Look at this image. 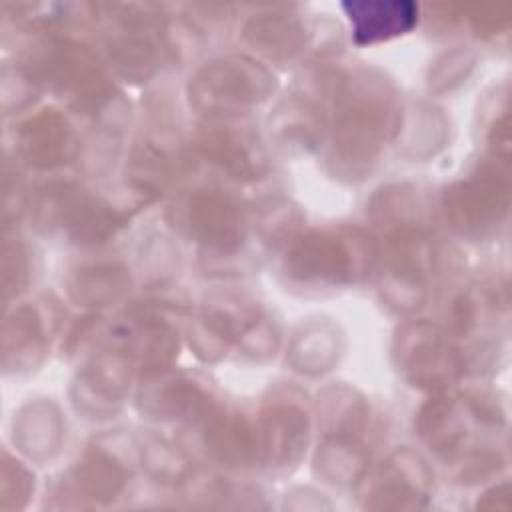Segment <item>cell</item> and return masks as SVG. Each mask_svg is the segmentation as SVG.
Wrapping results in <instances>:
<instances>
[{"instance_id": "603a6c76", "label": "cell", "mask_w": 512, "mask_h": 512, "mask_svg": "<svg viewBox=\"0 0 512 512\" xmlns=\"http://www.w3.org/2000/svg\"><path fill=\"white\" fill-rule=\"evenodd\" d=\"M112 58L128 78H146L156 62L154 46L140 36H126L114 42Z\"/></svg>"}, {"instance_id": "52a82bcc", "label": "cell", "mask_w": 512, "mask_h": 512, "mask_svg": "<svg viewBox=\"0 0 512 512\" xmlns=\"http://www.w3.org/2000/svg\"><path fill=\"white\" fill-rule=\"evenodd\" d=\"M442 334L430 324H412L398 336V358L412 380L440 384L456 370L454 358L442 344Z\"/></svg>"}, {"instance_id": "7c38bea8", "label": "cell", "mask_w": 512, "mask_h": 512, "mask_svg": "<svg viewBox=\"0 0 512 512\" xmlns=\"http://www.w3.org/2000/svg\"><path fill=\"white\" fill-rule=\"evenodd\" d=\"M252 144L254 142H250L246 136L228 130L208 132L200 140L202 154L222 172L238 180L258 178V174L264 170L262 156L258 148H252Z\"/></svg>"}, {"instance_id": "6da1fadb", "label": "cell", "mask_w": 512, "mask_h": 512, "mask_svg": "<svg viewBox=\"0 0 512 512\" xmlns=\"http://www.w3.org/2000/svg\"><path fill=\"white\" fill-rule=\"evenodd\" d=\"M342 108L332 136V162L344 174L358 176L376 160L392 128L386 88L376 78L348 80L342 86Z\"/></svg>"}, {"instance_id": "e0dca14e", "label": "cell", "mask_w": 512, "mask_h": 512, "mask_svg": "<svg viewBox=\"0 0 512 512\" xmlns=\"http://www.w3.org/2000/svg\"><path fill=\"white\" fill-rule=\"evenodd\" d=\"M146 400L162 418H190L202 412L206 394L190 380H168L152 390Z\"/></svg>"}, {"instance_id": "5bb4252c", "label": "cell", "mask_w": 512, "mask_h": 512, "mask_svg": "<svg viewBox=\"0 0 512 512\" xmlns=\"http://www.w3.org/2000/svg\"><path fill=\"white\" fill-rule=\"evenodd\" d=\"M128 284L126 270L118 264H92L78 270L70 282V294L78 302L106 304L118 298Z\"/></svg>"}, {"instance_id": "ac0fdd59", "label": "cell", "mask_w": 512, "mask_h": 512, "mask_svg": "<svg viewBox=\"0 0 512 512\" xmlns=\"http://www.w3.org/2000/svg\"><path fill=\"white\" fill-rule=\"evenodd\" d=\"M4 352L6 358L10 354L16 356V362L24 358H32L42 352L44 346V326L34 308L24 306L14 312V316L6 322L4 334Z\"/></svg>"}, {"instance_id": "cb8c5ba5", "label": "cell", "mask_w": 512, "mask_h": 512, "mask_svg": "<svg viewBox=\"0 0 512 512\" xmlns=\"http://www.w3.org/2000/svg\"><path fill=\"white\" fill-rule=\"evenodd\" d=\"M410 128L416 130H406L408 132V142L406 146H412V154H420L426 150V154H434L436 148H440L442 138H444V120L438 114V110L420 106L410 120Z\"/></svg>"}, {"instance_id": "5b68a950", "label": "cell", "mask_w": 512, "mask_h": 512, "mask_svg": "<svg viewBox=\"0 0 512 512\" xmlns=\"http://www.w3.org/2000/svg\"><path fill=\"white\" fill-rule=\"evenodd\" d=\"M508 210V184L492 170L474 174L446 194V214L460 232L484 234Z\"/></svg>"}, {"instance_id": "277c9868", "label": "cell", "mask_w": 512, "mask_h": 512, "mask_svg": "<svg viewBox=\"0 0 512 512\" xmlns=\"http://www.w3.org/2000/svg\"><path fill=\"white\" fill-rule=\"evenodd\" d=\"M178 220L194 242L218 252H232L246 234L242 210L218 192L190 194L178 208Z\"/></svg>"}, {"instance_id": "ba28073f", "label": "cell", "mask_w": 512, "mask_h": 512, "mask_svg": "<svg viewBox=\"0 0 512 512\" xmlns=\"http://www.w3.org/2000/svg\"><path fill=\"white\" fill-rule=\"evenodd\" d=\"M374 508H420L428 498V470L408 450L394 454L382 468L372 492Z\"/></svg>"}, {"instance_id": "4fadbf2b", "label": "cell", "mask_w": 512, "mask_h": 512, "mask_svg": "<svg viewBox=\"0 0 512 512\" xmlns=\"http://www.w3.org/2000/svg\"><path fill=\"white\" fill-rule=\"evenodd\" d=\"M126 484V470L100 450L88 452L74 470V488L94 502L114 500Z\"/></svg>"}, {"instance_id": "8992f818", "label": "cell", "mask_w": 512, "mask_h": 512, "mask_svg": "<svg viewBox=\"0 0 512 512\" xmlns=\"http://www.w3.org/2000/svg\"><path fill=\"white\" fill-rule=\"evenodd\" d=\"M16 148L30 166L52 168L74 156L76 138L60 114L44 112L20 126Z\"/></svg>"}, {"instance_id": "d6986e66", "label": "cell", "mask_w": 512, "mask_h": 512, "mask_svg": "<svg viewBox=\"0 0 512 512\" xmlns=\"http://www.w3.org/2000/svg\"><path fill=\"white\" fill-rule=\"evenodd\" d=\"M280 136V140L286 144H304L310 146L320 136L322 120L314 106L308 102H290L284 108L278 110L276 122L270 124V130Z\"/></svg>"}, {"instance_id": "2e32d148", "label": "cell", "mask_w": 512, "mask_h": 512, "mask_svg": "<svg viewBox=\"0 0 512 512\" xmlns=\"http://www.w3.org/2000/svg\"><path fill=\"white\" fill-rule=\"evenodd\" d=\"M246 32L252 44L270 56H290L304 44V28L286 16H266L252 20Z\"/></svg>"}, {"instance_id": "7402d4cb", "label": "cell", "mask_w": 512, "mask_h": 512, "mask_svg": "<svg viewBox=\"0 0 512 512\" xmlns=\"http://www.w3.org/2000/svg\"><path fill=\"white\" fill-rule=\"evenodd\" d=\"M142 462L148 474L160 482H178L190 476L192 468L188 458L166 442H150L142 450Z\"/></svg>"}, {"instance_id": "44dd1931", "label": "cell", "mask_w": 512, "mask_h": 512, "mask_svg": "<svg viewBox=\"0 0 512 512\" xmlns=\"http://www.w3.org/2000/svg\"><path fill=\"white\" fill-rule=\"evenodd\" d=\"M22 416L24 418L20 420V426L34 428V436L24 440L22 448L30 456H50L60 440V420L56 418L58 414L46 404H36Z\"/></svg>"}, {"instance_id": "8fae6325", "label": "cell", "mask_w": 512, "mask_h": 512, "mask_svg": "<svg viewBox=\"0 0 512 512\" xmlns=\"http://www.w3.org/2000/svg\"><path fill=\"white\" fill-rule=\"evenodd\" d=\"M206 448L216 460L228 466H246L256 460L262 444L258 440V430L244 418L232 414L210 422L206 430Z\"/></svg>"}, {"instance_id": "3957f363", "label": "cell", "mask_w": 512, "mask_h": 512, "mask_svg": "<svg viewBox=\"0 0 512 512\" xmlns=\"http://www.w3.org/2000/svg\"><path fill=\"white\" fill-rule=\"evenodd\" d=\"M272 82L264 68L250 60L226 58L200 70L190 84V100L212 114L244 112L270 92Z\"/></svg>"}, {"instance_id": "7a4b0ae2", "label": "cell", "mask_w": 512, "mask_h": 512, "mask_svg": "<svg viewBox=\"0 0 512 512\" xmlns=\"http://www.w3.org/2000/svg\"><path fill=\"white\" fill-rule=\"evenodd\" d=\"M376 244L360 230L338 234L316 232L298 240L288 252V274L312 286H340L354 282L376 264Z\"/></svg>"}, {"instance_id": "30bf717a", "label": "cell", "mask_w": 512, "mask_h": 512, "mask_svg": "<svg viewBox=\"0 0 512 512\" xmlns=\"http://www.w3.org/2000/svg\"><path fill=\"white\" fill-rule=\"evenodd\" d=\"M308 420L306 412L292 404L276 406L264 420L262 450L278 466L298 460L302 446L306 444Z\"/></svg>"}, {"instance_id": "9a60e30c", "label": "cell", "mask_w": 512, "mask_h": 512, "mask_svg": "<svg viewBox=\"0 0 512 512\" xmlns=\"http://www.w3.org/2000/svg\"><path fill=\"white\" fill-rule=\"evenodd\" d=\"M316 464L328 482L348 486L362 478L366 470V454L352 440L338 436L322 444Z\"/></svg>"}, {"instance_id": "9c48e42d", "label": "cell", "mask_w": 512, "mask_h": 512, "mask_svg": "<svg viewBox=\"0 0 512 512\" xmlns=\"http://www.w3.org/2000/svg\"><path fill=\"white\" fill-rule=\"evenodd\" d=\"M358 44L388 40L408 32L418 18V8L410 2H352L344 4Z\"/></svg>"}, {"instance_id": "ffe728a7", "label": "cell", "mask_w": 512, "mask_h": 512, "mask_svg": "<svg viewBox=\"0 0 512 512\" xmlns=\"http://www.w3.org/2000/svg\"><path fill=\"white\" fill-rule=\"evenodd\" d=\"M420 430L434 450H452L462 438V422L456 406L450 402H434L420 414Z\"/></svg>"}]
</instances>
